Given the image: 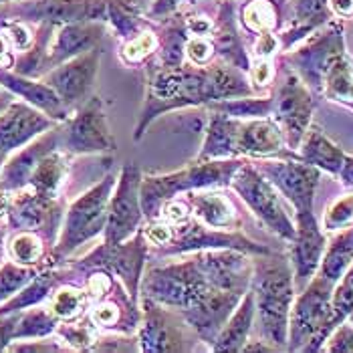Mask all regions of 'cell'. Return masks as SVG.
<instances>
[{
	"instance_id": "cell-1",
	"label": "cell",
	"mask_w": 353,
	"mask_h": 353,
	"mask_svg": "<svg viewBox=\"0 0 353 353\" xmlns=\"http://www.w3.org/2000/svg\"><path fill=\"white\" fill-rule=\"evenodd\" d=\"M148 69V91L134 139L139 141L150 123L165 111L214 103L224 99L250 97L254 87L248 85L243 71L226 61L208 65H176Z\"/></svg>"
},
{
	"instance_id": "cell-2",
	"label": "cell",
	"mask_w": 353,
	"mask_h": 353,
	"mask_svg": "<svg viewBox=\"0 0 353 353\" xmlns=\"http://www.w3.org/2000/svg\"><path fill=\"white\" fill-rule=\"evenodd\" d=\"M143 297L178 311L204 343H214L222 325L245 293L216 287L194 254L186 261L156 267L141 279Z\"/></svg>"
},
{
	"instance_id": "cell-3",
	"label": "cell",
	"mask_w": 353,
	"mask_h": 353,
	"mask_svg": "<svg viewBox=\"0 0 353 353\" xmlns=\"http://www.w3.org/2000/svg\"><path fill=\"white\" fill-rule=\"evenodd\" d=\"M283 145L285 137L274 119H239L212 108L206 125V139L196 160H228L236 156L269 158L281 154Z\"/></svg>"
},
{
	"instance_id": "cell-4",
	"label": "cell",
	"mask_w": 353,
	"mask_h": 353,
	"mask_svg": "<svg viewBox=\"0 0 353 353\" xmlns=\"http://www.w3.org/2000/svg\"><path fill=\"white\" fill-rule=\"evenodd\" d=\"M250 289L259 315L261 337L274 350H287L289 315L295 295V279L291 265L269 254H256L252 261Z\"/></svg>"
},
{
	"instance_id": "cell-5",
	"label": "cell",
	"mask_w": 353,
	"mask_h": 353,
	"mask_svg": "<svg viewBox=\"0 0 353 353\" xmlns=\"http://www.w3.org/2000/svg\"><path fill=\"white\" fill-rule=\"evenodd\" d=\"M241 160H206L192 163L190 168L168 174V176H145L141 178L139 200L141 210L148 220L160 216L162 206L178 198V194L204 188H224L230 186L232 174L241 168Z\"/></svg>"
},
{
	"instance_id": "cell-6",
	"label": "cell",
	"mask_w": 353,
	"mask_h": 353,
	"mask_svg": "<svg viewBox=\"0 0 353 353\" xmlns=\"http://www.w3.org/2000/svg\"><path fill=\"white\" fill-rule=\"evenodd\" d=\"M333 287L335 285L321 274L313 276L309 285H305L295 307H291L287 350L319 352L323 347L329 333L337 327L331 303Z\"/></svg>"
},
{
	"instance_id": "cell-7",
	"label": "cell",
	"mask_w": 353,
	"mask_h": 353,
	"mask_svg": "<svg viewBox=\"0 0 353 353\" xmlns=\"http://www.w3.org/2000/svg\"><path fill=\"white\" fill-rule=\"evenodd\" d=\"M113 186H115V176L109 174L105 178H101L99 184H95L91 190L81 194L69 206L59 243L54 246L49 265L67 259L71 252H75V248L93 241L97 234L103 232L105 222H108L109 198H111Z\"/></svg>"
},
{
	"instance_id": "cell-8",
	"label": "cell",
	"mask_w": 353,
	"mask_h": 353,
	"mask_svg": "<svg viewBox=\"0 0 353 353\" xmlns=\"http://www.w3.org/2000/svg\"><path fill=\"white\" fill-rule=\"evenodd\" d=\"M230 186L246 202V206L252 210V214L259 218L271 232L276 236L293 243L295 239V224L287 214L281 196L271 182L252 165V163H241V168L232 174Z\"/></svg>"
},
{
	"instance_id": "cell-9",
	"label": "cell",
	"mask_w": 353,
	"mask_h": 353,
	"mask_svg": "<svg viewBox=\"0 0 353 353\" xmlns=\"http://www.w3.org/2000/svg\"><path fill=\"white\" fill-rule=\"evenodd\" d=\"M192 337H198L186 319L162 303L143 297L137 343L143 353L190 352Z\"/></svg>"
},
{
	"instance_id": "cell-10",
	"label": "cell",
	"mask_w": 353,
	"mask_h": 353,
	"mask_svg": "<svg viewBox=\"0 0 353 353\" xmlns=\"http://www.w3.org/2000/svg\"><path fill=\"white\" fill-rule=\"evenodd\" d=\"M59 148L75 156L108 154L115 150L101 97H87L77 108V113L65 119V125L59 128Z\"/></svg>"
},
{
	"instance_id": "cell-11",
	"label": "cell",
	"mask_w": 353,
	"mask_h": 353,
	"mask_svg": "<svg viewBox=\"0 0 353 353\" xmlns=\"http://www.w3.org/2000/svg\"><path fill=\"white\" fill-rule=\"evenodd\" d=\"M141 178L143 176L136 162H128L119 174V180H115V186L109 198L108 222L103 228L105 245L113 246L125 243L141 228L145 218L139 200Z\"/></svg>"
},
{
	"instance_id": "cell-12",
	"label": "cell",
	"mask_w": 353,
	"mask_h": 353,
	"mask_svg": "<svg viewBox=\"0 0 353 353\" xmlns=\"http://www.w3.org/2000/svg\"><path fill=\"white\" fill-rule=\"evenodd\" d=\"M148 241L143 232H136L132 239L119 245L97 246L81 263L75 265L79 271H108L115 274L128 289L130 297L137 301V291L141 283V271L148 256Z\"/></svg>"
},
{
	"instance_id": "cell-13",
	"label": "cell",
	"mask_w": 353,
	"mask_h": 353,
	"mask_svg": "<svg viewBox=\"0 0 353 353\" xmlns=\"http://www.w3.org/2000/svg\"><path fill=\"white\" fill-rule=\"evenodd\" d=\"M271 115H274V121L279 123L289 148H299L311 123L313 99L307 85L295 73H287L279 83L271 99Z\"/></svg>"
},
{
	"instance_id": "cell-14",
	"label": "cell",
	"mask_w": 353,
	"mask_h": 353,
	"mask_svg": "<svg viewBox=\"0 0 353 353\" xmlns=\"http://www.w3.org/2000/svg\"><path fill=\"white\" fill-rule=\"evenodd\" d=\"M99 59H101V51L95 47L87 53L77 54L57 65L45 75L43 81L53 89L67 108H79L89 97V91L95 83L99 71Z\"/></svg>"
},
{
	"instance_id": "cell-15",
	"label": "cell",
	"mask_w": 353,
	"mask_h": 353,
	"mask_svg": "<svg viewBox=\"0 0 353 353\" xmlns=\"http://www.w3.org/2000/svg\"><path fill=\"white\" fill-rule=\"evenodd\" d=\"M276 190L281 192L297 212L313 210L315 190L319 184V170L305 162H263L254 165Z\"/></svg>"
},
{
	"instance_id": "cell-16",
	"label": "cell",
	"mask_w": 353,
	"mask_h": 353,
	"mask_svg": "<svg viewBox=\"0 0 353 353\" xmlns=\"http://www.w3.org/2000/svg\"><path fill=\"white\" fill-rule=\"evenodd\" d=\"M109 2L111 0H32L12 8V14L51 25L103 23L108 27Z\"/></svg>"
},
{
	"instance_id": "cell-17",
	"label": "cell",
	"mask_w": 353,
	"mask_h": 353,
	"mask_svg": "<svg viewBox=\"0 0 353 353\" xmlns=\"http://www.w3.org/2000/svg\"><path fill=\"white\" fill-rule=\"evenodd\" d=\"M8 224L14 230H32L53 239L61 224V206L54 198L41 196L30 188L12 192L8 206Z\"/></svg>"
},
{
	"instance_id": "cell-18",
	"label": "cell",
	"mask_w": 353,
	"mask_h": 353,
	"mask_svg": "<svg viewBox=\"0 0 353 353\" xmlns=\"http://www.w3.org/2000/svg\"><path fill=\"white\" fill-rule=\"evenodd\" d=\"M54 119L27 103H10L0 113V170L8 156L27 145L43 132L51 130Z\"/></svg>"
},
{
	"instance_id": "cell-19",
	"label": "cell",
	"mask_w": 353,
	"mask_h": 353,
	"mask_svg": "<svg viewBox=\"0 0 353 353\" xmlns=\"http://www.w3.org/2000/svg\"><path fill=\"white\" fill-rule=\"evenodd\" d=\"M54 28L57 30L49 37L43 54V73L77 54L95 49L101 37L108 32V27L103 23H67L54 25Z\"/></svg>"
},
{
	"instance_id": "cell-20",
	"label": "cell",
	"mask_w": 353,
	"mask_h": 353,
	"mask_svg": "<svg viewBox=\"0 0 353 353\" xmlns=\"http://www.w3.org/2000/svg\"><path fill=\"white\" fill-rule=\"evenodd\" d=\"M327 241L313 216V210L297 212V226H295V239L291 248V263H293V279L297 285L305 287L315 272L319 271Z\"/></svg>"
},
{
	"instance_id": "cell-21",
	"label": "cell",
	"mask_w": 353,
	"mask_h": 353,
	"mask_svg": "<svg viewBox=\"0 0 353 353\" xmlns=\"http://www.w3.org/2000/svg\"><path fill=\"white\" fill-rule=\"evenodd\" d=\"M341 54H343L341 32H339V28H331L323 37L315 39L305 49H301L299 53L293 54V61L297 63L307 85H311L315 89H323V79H325L329 67Z\"/></svg>"
},
{
	"instance_id": "cell-22",
	"label": "cell",
	"mask_w": 353,
	"mask_h": 353,
	"mask_svg": "<svg viewBox=\"0 0 353 353\" xmlns=\"http://www.w3.org/2000/svg\"><path fill=\"white\" fill-rule=\"evenodd\" d=\"M59 148V128L47 130V134L32 141H28L25 150H21L12 160L2 165L0 170V184L8 192H17L21 188H27L28 178L32 170L37 168L39 160Z\"/></svg>"
},
{
	"instance_id": "cell-23",
	"label": "cell",
	"mask_w": 353,
	"mask_h": 353,
	"mask_svg": "<svg viewBox=\"0 0 353 353\" xmlns=\"http://www.w3.org/2000/svg\"><path fill=\"white\" fill-rule=\"evenodd\" d=\"M0 85L6 87L8 91H12L14 95L23 97L28 105L43 111L45 115H49L54 121H65L71 117L73 109L67 108L45 81L37 83L30 77L19 75V73H8L0 67Z\"/></svg>"
},
{
	"instance_id": "cell-24",
	"label": "cell",
	"mask_w": 353,
	"mask_h": 353,
	"mask_svg": "<svg viewBox=\"0 0 353 353\" xmlns=\"http://www.w3.org/2000/svg\"><path fill=\"white\" fill-rule=\"evenodd\" d=\"M186 194H188L186 204L190 208V214L198 218L202 224L216 230H236L241 220L228 196H224L216 188L192 190Z\"/></svg>"
},
{
	"instance_id": "cell-25",
	"label": "cell",
	"mask_w": 353,
	"mask_h": 353,
	"mask_svg": "<svg viewBox=\"0 0 353 353\" xmlns=\"http://www.w3.org/2000/svg\"><path fill=\"white\" fill-rule=\"evenodd\" d=\"M254 315H256L254 295H252V289H248L243 295L241 303L236 305V309L230 313V317L226 319V323L220 329V333L212 343V350L228 353L243 352L245 343L248 341V333L252 329Z\"/></svg>"
},
{
	"instance_id": "cell-26",
	"label": "cell",
	"mask_w": 353,
	"mask_h": 353,
	"mask_svg": "<svg viewBox=\"0 0 353 353\" xmlns=\"http://www.w3.org/2000/svg\"><path fill=\"white\" fill-rule=\"evenodd\" d=\"M299 145L301 162L309 163L317 170L331 172V174H339L345 163V158H347L343 154V150L339 145H335L319 128H309Z\"/></svg>"
},
{
	"instance_id": "cell-27",
	"label": "cell",
	"mask_w": 353,
	"mask_h": 353,
	"mask_svg": "<svg viewBox=\"0 0 353 353\" xmlns=\"http://www.w3.org/2000/svg\"><path fill=\"white\" fill-rule=\"evenodd\" d=\"M123 297V293L113 299L108 295L103 299H99L95 303L93 311L89 313L91 323L97 329H108V331H117V333H132L136 331V327L139 325V313L136 309V303H130L128 307H123L119 299Z\"/></svg>"
},
{
	"instance_id": "cell-28",
	"label": "cell",
	"mask_w": 353,
	"mask_h": 353,
	"mask_svg": "<svg viewBox=\"0 0 353 353\" xmlns=\"http://www.w3.org/2000/svg\"><path fill=\"white\" fill-rule=\"evenodd\" d=\"M67 174H69L67 158L59 150H53L39 160L37 168L32 170V174L28 178L27 186L41 196L57 198L67 180Z\"/></svg>"
},
{
	"instance_id": "cell-29",
	"label": "cell",
	"mask_w": 353,
	"mask_h": 353,
	"mask_svg": "<svg viewBox=\"0 0 353 353\" xmlns=\"http://www.w3.org/2000/svg\"><path fill=\"white\" fill-rule=\"evenodd\" d=\"M353 263V224L345 226L331 243L325 246L321 265H319V274L327 279L329 283H337L343 272L350 269Z\"/></svg>"
},
{
	"instance_id": "cell-30",
	"label": "cell",
	"mask_w": 353,
	"mask_h": 353,
	"mask_svg": "<svg viewBox=\"0 0 353 353\" xmlns=\"http://www.w3.org/2000/svg\"><path fill=\"white\" fill-rule=\"evenodd\" d=\"M57 283H59V272H37L34 279L30 283H27L14 297H10L6 303H2L0 315L19 313V311L28 309V307H34L37 303H41V301H45L47 297H51V291L57 287Z\"/></svg>"
},
{
	"instance_id": "cell-31",
	"label": "cell",
	"mask_w": 353,
	"mask_h": 353,
	"mask_svg": "<svg viewBox=\"0 0 353 353\" xmlns=\"http://www.w3.org/2000/svg\"><path fill=\"white\" fill-rule=\"evenodd\" d=\"M89 303L91 301H89L87 291L77 289L73 285H65V287L57 289L53 293L49 311L59 321H75L85 313Z\"/></svg>"
},
{
	"instance_id": "cell-32",
	"label": "cell",
	"mask_w": 353,
	"mask_h": 353,
	"mask_svg": "<svg viewBox=\"0 0 353 353\" xmlns=\"http://www.w3.org/2000/svg\"><path fill=\"white\" fill-rule=\"evenodd\" d=\"M59 319L49 309H30L19 313V323L14 329V339H41L57 331Z\"/></svg>"
},
{
	"instance_id": "cell-33",
	"label": "cell",
	"mask_w": 353,
	"mask_h": 353,
	"mask_svg": "<svg viewBox=\"0 0 353 353\" xmlns=\"http://www.w3.org/2000/svg\"><path fill=\"white\" fill-rule=\"evenodd\" d=\"M329 0H297V6H295V28L289 32L293 34L289 43H293L295 39L303 37L305 32L313 30L317 25L325 23L329 19Z\"/></svg>"
},
{
	"instance_id": "cell-34",
	"label": "cell",
	"mask_w": 353,
	"mask_h": 353,
	"mask_svg": "<svg viewBox=\"0 0 353 353\" xmlns=\"http://www.w3.org/2000/svg\"><path fill=\"white\" fill-rule=\"evenodd\" d=\"M8 254L14 263L25 267L41 263L45 256L43 236H39L32 230H19V234H14L8 243Z\"/></svg>"
},
{
	"instance_id": "cell-35",
	"label": "cell",
	"mask_w": 353,
	"mask_h": 353,
	"mask_svg": "<svg viewBox=\"0 0 353 353\" xmlns=\"http://www.w3.org/2000/svg\"><path fill=\"white\" fill-rule=\"evenodd\" d=\"M37 271L19 263H6L0 267V305L14 297L27 283L34 279Z\"/></svg>"
},
{
	"instance_id": "cell-36",
	"label": "cell",
	"mask_w": 353,
	"mask_h": 353,
	"mask_svg": "<svg viewBox=\"0 0 353 353\" xmlns=\"http://www.w3.org/2000/svg\"><path fill=\"white\" fill-rule=\"evenodd\" d=\"M243 23L248 30L271 32L276 25V10L271 0H250L243 8Z\"/></svg>"
},
{
	"instance_id": "cell-37",
	"label": "cell",
	"mask_w": 353,
	"mask_h": 353,
	"mask_svg": "<svg viewBox=\"0 0 353 353\" xmlns=\"http://www.w3.org/2000/svg\"><path fill=\"white\" fill-rule=\"evenodd\" d=\"M57 333L73 347V350H91L95 339H97V327L91 323V319L87 317L85 321L75 319L73 321H67V323H59L57 327Z\"/></svg>"
},
{
	"instance_id": "cell-38",
	"label": "cell",
	"mask_w": 353,
	"mask_h": 353,
	"mask_svg": "<svg viewBox=\"0 0 353 353\" xmlns=\"http://www.w3.org/2000/svg\"><path fill=\"white\" fill-rule=\"evenodd\" d=\"M337 287H333V317L335 323L339 325L350 313L353 311V263L350 265V269L343 272V276L335 283Z\"/></svg>"
},
{
	"instance_id": "cell-39",
	"label": "cell",
	"mask_w": 353,
	"mask_h": 353,
	"mask_svg": "<svg viewBox=\"0 0 353 353\" xmlns=\"http://www.w3.org/2000/svg\"><path fill=\"white\" fill-rule=\"evenodd\" d=\"M156 49H158V39L152 32H141L121 47V59L130 65H136L156 53Z\"/></svg>"
},
{
	"instance_id": "cell-40",
	"label": "cell",
	"mask_w": 353,
	"mask_h": 353,
	"mask_svg": "<svg viewBox=\"0 0 353 353\" xmlns=\"http://www.w3.org/2000/svg\"><path fill=\"white\" fill-rule=\"evenodd\" d=\"M353 222V194H347L343 198H337L327 208L323 226L327 230H341Z\"/></svg>"
},
{
	"instance_id": "cell-41",
	"label": "cell",
	"mask_w": 353,
	"mask_h": 353,
	"mask_svg": "<svg viewBox=\"0 0 353 353\" xmlns=\"http://www.w3.org/2000/svg\"><path fill=\"white\" fill-rule=\"evenodd\" d=\"M216 54L214 43L210 37H188L184 45V57L192 65H208Z\"/></svg>"
},
{
	"instance_id": "cell-42",
	"label": "cell",
	"mask_w": 353,
	"mask_h": 353,
	"mask_svg": "<svg viewBox=\"0 0 353 353\" xmlns=\"http://www.w3.org/2000/svg\"><path fill=\"white\" fill-rule=\"evenodd\" d=\"M325 352L331 353H353V325L352 323H339L329 337L325 339Z\"/></svg>"
},
{
	"instance_id": "cell-43",
	"label": "cell",
	"mask_w": 353,
	"mask_h": 353,
	"mask_svg": "<svg viewBox=\"0 0 353 353\" xmlns=\"http://www.w3.org/2000/svg\"><path fill=\"white\" fill-rule=\"evenodd\" d=\"M2 34L6 37L10 47L17 49V51H28L32 47V43H34V37L30 34L28 27L23 25V23H6Z\"/></svg>"
},
{
	"instance_id": "cell-44",
	"label": "cell",
	"mask_w": 353,
	"mask_h": 353,
	"mask_svg": "<svg viewBox=\"0 0 353 353\" xmlns=\"http://www.w3.org/2000/svg\"><path fill=\"white\" fill-rule=\"evenodd\" d=\"M19 313L0 315V352L8 350V343L14 339V329H17V323H19Z\"/></svg>"
},
{
	"instance_id": "cell-45",
	"label": "cell",
	"mask_w": 353,
	"mask_h": 353,
	"mask_svg": "<svg viewBox=\"0 0 353 353\" xmlns=\"http://www.w3.org/2000/svg\"><path fill=\"white\" fill-rule=\"evenodd\" d=\"M272 79V67L271 63H269V59H261L254 67H252V71H250V81L254 83V87L256 89H263V87H267Z\"/></svg>"
},
{
	"instance_id": "cell-46",
	"label": "cell",
	"mask_w": 353,
	"mask_h": 353,
	"mask_svg": "<svg viewBox=\"0 0 353 353\" xmlns=\"http://www.w3.org/2000/svg\"><path fill=\"white\" fill-rule=\"evenodd\" d=\"M182 0H154L152 8H150V17H165L170 14Z\"/></svg>"
},
{
	"instance_id": "cell-47",
	"label": "cell",
	"mask_w": 353,
	"mask_h": 353,
	"mask_svg": "<svg viewBox=\"0 0 353 353\" xmlns=\"http://www.w3.org/2000/svg\"><path fill=\"white\" fill-rule=\"evenodd\" d=\"M10 352H61V345H47L43 341H39L37 345H10Z\"/></svg>"
},
{
	"instance_id": "cell-48",
	"label": "cell",
	"mask_w": 353,
	"mask_h": 353,
	"mask_svg": "<svg viewBox=\"0 0 353 353\" xmlns=\"http://www.w3.org/2000/svg\"><path fill=\"white\" fill-rule=\"evenodd\" d=\"M329 8L339 17L353 14V0H329Z\"/></svg>"
},
{
	"instance_id": "cell-49",
	"label": "cell",
	"mask_w": 353,
	"mask_h": 353,
	"mask_svg": "<svg viewBox=\"0 0 353 353\" xmlns=\"http://www.w3.org/2000/svg\"><path fill=\"white\" fill-rule=\"evenodd\" d=\"M339 176H341V180H343V184H345V186H353V158L352 156H347V158H345V163H343V168H341Z\"/></svg>"
},
{
	"instance_id": "cell-50",
	"label": "cell",
	"mask_w": 353,
	"mask_h": 353,
	"mask_svg": "<svg viewBox=\"0 0 353 353\" xmlns=\"http://www.w3.org/2000/svg\"><path fill=\"white\" fill-rule=\"evenodd\" d=\"M10 196L12 192H8L2 184H0V218L8 212V206H10Z\"/></svg>"
},
{
	"instance_id": "cell-51",
	"label": "cell",
	"mask_w": 353,
	"mask_h": 353,
	"mask_svg": "<svg viewBox=\"0 0 353 353\" xmlns=\"http://www.w3.org/2000/svg\"><path fill=\"white\" fill-rule=\"evenodd\" d=\"M8 105H10V99H8V97H4V95H0V113L8 108Z\"/></svg>"
},
{
	"instance_id": "cell-52",
	"label": "cell",
	"mask_w": 353,
	"mask_h": 353,
	"mask_svg": "<svg viewBox=\"0 0 353 353\" xmlns=\"http://www.w3.org/2000/svg\"><path fill=\"white\" fill-rule=\"evenodd\" d=\"M2 241H4V228L0 226V250H2Z\"/></svg>"
},
{
	"instance_id": "cell-53",
	"label": "cell",
	"mask_w": 353,
	"mask_h": 353,
	"mask_svg": "<svg viewBox=\"0 0 353 353\" xmlns=\"http://www.w3.org/2000/svg\"><path fill=\"white\" fill-rule=\"evenodd\" d=\"M347 317H350V323H352V325H353V311H352V313H350V315H347Z\"/></svg>"
},
{
	"instance_id": "cell-54",
	"label": "cell",
	"mask_w": 353,
	"mask_h": 353,
	"mask_svg": "<svg viewBox=\"0 0 353 353\" xmlns=\"http://www.w3.org/2000/svg\"><path fill=\"white\" fill-rule=\"evenodd\" d=\"M4 17H6V14H4V12H0V23L4 21Z\"/></svg>"
},
{
	"instance_id": "cell-55",
	"label": "cell",
	"mask_w": 353,
	"mask_h": 353,
	"mask_svg": "<svg viewBox=\"0 0 353 353\" xmlns=\"http://www.w3.org/2000/svg\"><path fill=\"white\" fill-rule=\"evenodd\" d=\"M4 2H12V0H0V4H4Z\"/></svg>"
}]
</instances>
